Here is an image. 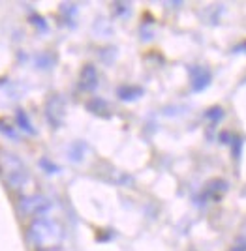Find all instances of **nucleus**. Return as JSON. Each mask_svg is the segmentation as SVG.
Returning <instances> with one entry per match:
<instances>
[{
	"instance_id": "f257e3e1",
	"label": "nucleus",
	"mask_w": 246,
	"mask_h": 251,
	"mask_svg": "<svg viewBox=\"0 0 246 251\" xmlns=\"http://www.w3.org/2000/svg\"><path fill=\"white\" fill-rule=\"evenodd\" d=\"M28 240L36 251H55L64 242V227L53 218L40 216L28 227Z\"/></svg>"
},
{
	"instance_id": "6e6552de",
	"label": "nucleus",
	"mask_w": 246,
	"mask_h": 251,
	"mask_svg": "<svg viewBox=\"0 0 246 251\" xmlns=\"http://www.w3.org/2000/svg\"><path fill=\"white\" fill-rule=\"evenodd\" d=\"M17 118H19V122H21V127H25V129H27V131H28V133H34V129L32 127H30V124H28V120H27V118H25V115H23V113H17Z\"/></svg>"
},
{
	"instance_id": "f03ea898",
	"label": "nucleus",
	"mask_w": 246,
	"mask_h": 251,
	"mask_svg": "<svg viewBox=\"0 0 246 251\" xmlns=\"http://www.w3.org/2000/svg\"><path fill=\"white\" fill-rule=\"evenodd\" d=\"M0 173L13 189H23L30 182V173L21 159L13 154H0Z\"/></svg>"
},
{
	"instance_id": "39448f33",
	"label": "nucleus",
	"mask_w": 246,
	"mask_h": 251,
	"mask_svg": "<svg viewBox=\"0 0 246 251\" xmlns=\"http://www.w3.org/2000/svg\"><path fill=\"white\" fill-rule=\"evenodd\" d=\"M81 81H83V86H85L86 90H92L98 84L96 70L92 66H86L85 70H83V74H81Z\"/></svg>"
},
{
	"instance_id": "7ed1b4c3",
	"label": "nucleus",
	"mask_w": 246,
	"mask_h": 251,
	"mask_svg": "<svg viewBox=\"0 0 246 251\" xmlns=\"http://www.w3.org/2000/svg\"><path fill=\"white\" fill-rule=\"evenodd\" d=\"M190 77H192V90L193 92H201L211 83V74L203 66H192L190 68Z\"/></svg>"
},
{
	"instance_id": "0eeeda50",
	"label": "nucleus",
	"mask_w": 246,
	"mask_h": 251,
	"mask_svg": "<svg viewBox=\"0 0 246 251\" xmlns=\"http://www.w3.org/2000/svg\"><path fill=\"white\" fill-rule=\"evenodd\" d=\"M207 118L209 120H213V122H218V120H222L224 118V111L220 109V107H214V109H211V111H207Z\"/></svg>"
},
{
	"instance_id": "20e7f679",
	"label": "nucleus",
	"mask_w": 246,
	"mask_h": 251,
	"mask_svg": "<svg viewBox=\"0 0 246 251\" xmlns=\"http://www.w3.org/2000/svg\"><path fill=\"white\" fill-rule=\"evenodd\" d=\"M49 208V201L45 197H27L23 201V210L27 214H34V216H43L45 210Z\"/></svg>"
},
{
	"instance_id": "423d86ee",
	"label": "nucleus",
	"mask_w": 246,
	"mask_h": 251,
	"mask_svg": "<svg viewBox=\"0 0 246 251\" xmlns=\"http://www.w3.org/2000/svg\"><path fill=\"white\" fill-rule=\"evenodd\" d=\"M141 94H143V90L137 88V86H120V88H118V96H120V100H124V101L137 100Z\"/></svg>"
}]
</instances>
